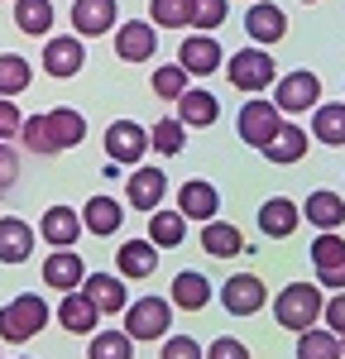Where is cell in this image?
<instances>
[{
	"label": "cell",
	"mask_w": 345,
	"mask_h": 359,
	"mask_svg": "<svg viewBox=\"0 0 345 359\" xmlns=\"http://www.w3.org/2000/svg\"><path fill=\"white\" fill-rule=\"evenodd\" d=\"M43 326H48V302L39 292H20L10 306H0V340H10V345H25Z\"/></svg>",
	"instance_id": "1"
},
{
	"label": "cell",
	"mask_w": 345,
	"mask_h": 359,
	"mask_svg": "<svg viewBox=\"0 0 345 359\" xmlns=\"http://www.w3.org/2000/svg\"><path fill=\"white\" fill-rule=\"evenodd\" d=\"M321 292H316L312 283H292V287H283L278 292V302H273V316H278V326H288V331H312L316 321H321Z\"/></svg>",
	"instance_id": "2"
},
{
	"label": "cell",
	"mask_w": 345,
	"mask_h": 359,
	"mask_svg": "<svg viewBox=\"0 0 345 359\" xmlns=\"http://www.w3.org/2000/svg\"><path fill=\"white\" fill-rule=\"evenodd\" d=\"M172 331V302L163 297H140L125 306V335L130 340H158Z\"/></svg>",
	"instance_id": "3"
},
{
	"label": "cell",
	"mask_w": 345,
	"mask_h": 359,
	"mask_svg": "<svg viewBox=\"0 0 345 359\" xmlns=\"http://www.w3.org/2000/svg\"><path fill=\"white\" fill-rule=\"evenodd\" d=\"M226 77L235 91H264L273 82V57H269V48H240V53H230Z\"/></svg>",
	"instance_id": "4"
},
{
	"label": "cell",
	"mask_w": 345,
	"mask_h": 359,
	"mask_svg": "<svg viewBox=\"0 0 345 359\" xmlns=\"http://www.w3.org/2000/svg\"><path fill=\"white\" fill-rule=\"evenodd\" d=\"M316 101H321V77L307 72V67L278 77V86H273V106L283 115H302V111H312Z\"/></svg>",
	"instance_id": "5"
},
{
	"label": "cell",
	"mask_w": 345,
	"mask_h": 359,
	"mask_svg": "<svg viewBox=\"0 0 345 359\" xmlns=\"http://www.w3.org/2000/svg\"><path fill=\"white\" fill-rule=\"evenodd\" d=\"M278 125H283V111L273 101H245V111H240V139L250 149H264L269 139L278 135Z\"/></svg>",
	"instance_id": "6"
},
{
	"label": "cell",
	"mask_w": 345,
	"mask_h": 359,
	"mask_svg": "<svg viewBox=\"0 0 345 359\" xmlns=\"http://www.w3.org/2000/svg\"><path fill=\"white\" fill-rule=\"evenodd\" d=\"M106 154H111V163H140L144 154H149V130L135 125V120H111Z\"/></svg>",
	"instance_id": "7"
},
{
	"label": "cell",
	"mask_w": 345,
	"mask_h": 359,
	"mask_svg": "<svg viewBox=\"0 0 345 359\" xmlns=\"http://www.w3.org/2000/svg\"><path fill=\"white\" fill-rule=\"evenodd\" d=\"M39 62H43L48 77H77L82 62H86V48H82L77 34H58V39L43 43V57H39Z\"/></svg>",
	"instance_id": "8"
},
{
	"label": "cell",
	"mask_w": 345,
	"mask_h": 359,
	"mask_svg": "<svg viewBox=\"0 0 345 359\" xmlns=\"http://www.w3.org/2000/svg\"><path fill=\"white\" fill-rule=\"evenodd\" d=\"M163 192H168V177H163L158 168H135V172L125 177V196H130V206L144 211V216L163 206Z\"/></svg>",
	"instance_id": "9"
},
{
	"label": "cell",
	"mask_w": 345,
	"mask_h": 359,
	"mask_svg": "<svg viewBox=\"0 0 345 359\" xmlns=\"http://www.w3.org/2000/svg\"><path fill=\"white\" fill-rule=\"evenodd\" d=\"M264 302H269V292H264V283L255 273H235L221 287V306H226L230 316H255Z\"/></svg>",
	"instance_id": "10"
},
{
	"label": "cell",
	"mask_w": 345,
	"mask_h": 359,
	"mask_svg": "<svg viewBox=\"0 0 345 359\" xmlns=\"http://www.w3.org/2000/svg\"><path fill=\"white\" fill-rule=\"evenodd\" d=\"M177 211H182L187 221H211V216L221 211V192H216L206 177H187V182L177 187Z\"/></svg>",
	"instance_id": "11"
},
{
	"label": "cell",
	"mask_w": 345,
	"mask_h": 359,
	"mask_svg": "<svg viewBox=\"0 0 345 359\" xmlns=\"http://www.w3.org/2000/svg\"><path fill=\"white\" fill-rule=\"evenodd\" d=\"M245 29H250V39L255 43H278L288 34V15L278 10V5H269V0H250V15H245Z\"/></svg>",
	"instance_id": "12"
},
{
	"label": "cell",
	"mask_w": 345,
	"mask_h": 359,
	"mask_svg": "<svg viewBox=\"0 0 345 359\" xmlns=\"http://www.w3.org/2000/svg\"><path fill=\"white\" fill-rule=\"evenodd\" d=\"M154 48H158L154 25L135 20V25H120V29H115V53H120V62H149Z\"/></svg>",
	"instance_id": "13"
},
{
	"label": "cell",
	"mask_w": 345,
	"mask_h": 359,
	"mask_svg": "<svg viewBox=\"0 0 345 359\" xmlns=\"http://www.w3.org/2000/svg\"><path fill=\"white\" fill-rule=\"evenodd\" d=\"M82 230H86V225H82V216H77L72 206H48L43 221H39V235H43L53 249H72Z\"/></svg>",
	"instance_id": "14"
},
{
	"label": "cell",
	"mask_w": 345,
	"mask_h": 359,
	"mask_svg": "<svg viewBox=\"0 0 345 359\" xmlns=\"http://www.w3.org/2000/svg\"><path fill=\"white\" fill-rule=\"evenodd\" d=\"M177 62H182L187 72L206 77V72H216V67L226 62V53H221V43H216L211 34H192V39H182V48H177Z\"/></svg>",
	"instance_id": "15"
},
{
	"label": "cell",
	"mask_w": 345,
	"mask_h": 359,
	"mask_svg": "<svg viewBox=\"0 0 345 359\" xmlns=\"http://www.w3.org/2000/svg\"><path fill=\"white\" fill-rule=\"evenodd\" d=\"M297 221H302V206L288 201V196H273V201L259 206V230H264L269 240H288V235L297 230Z\"/></svg>",
	"instance_id": "16"
},
{
	"label": "cell",
	"mask_w": 345,
	"mask_h": 359,
	"mask_svg": "<svg viewBox=\"0 0 345 359\" xmlns=\"http://www.w3.org/2000/svg\"><path fill=\"white\" fill-rule=\"evenodd\" d=\"M43 125H48V144H53V154H62V149H77L86 139V120L72 106H58V111L43 115Z\"/></svg>",
	"instance_id": "17"
},
{
	"label": "cell",
	"mask_w": 345,
	"mask_h": 359,
	"mask_svg": "<svg viewBox=\"0 0 345 359\" xmlns=\"http://www.w3.org/2000/svg\"><path fill=\"white\" fill-rule=\"evenodd\" d=\"M72 25L82 39H101L115 29V0H77L72 5Z\"/></svg>",
	"instance_id": "18"
},
{
	"label": "cell",
	"mask_w": 345,
	"mask_h": 359,
	"mask_svg": "<svg viewBox=\"0 0 345 359\" xmlns=\"http://www.w3.org/2000/svg\"><path fill=\"white\" fill-rule=\"evenodd\" d=\"M82 292L96 302V311H111V316L130 306V292H125V283H120L115 273H86L82 278Z\"/></svg>",
	"instance_id": "19"
},
{
	"label": "cell",
	"mask_w": 345,
	"mask_h": 359,
	"mask_svg": "<svg viewBox=\"0 0 345 359\" xmlns=\"http://www.w3.org/2000/svg\"><path fill=\"white\" fill-rule=\"evenodd\" d=\"M34 254V225L20 216H0V259L5 264H25Z\"/></svg>",
	"instance_id": "20"
},
{
	"label": "cell",
	"mask_w": 345,
	"mask_h": 359,
	"mask_svg": "<svg viewBox=\"0 0 345 359\" xmlns=\"http://www.w3.org/2000/svg\"><path fill=\"white\" fill-rule=\"evenodd\" d=\"M82 278H86L82 254H67V249H58V254H48V259H43V283H48L53 292H72Z\"/></svg>",
	"instance_id": "21"
},
{
	"label": "cell",
	"mask_w": 345,
	"mask_h": 359,
	"mask_svg": "<svg viewBox=\"0 0 345 359\" xmlns=\"http://www.w3.org/2000/svg\"><path fill=\"white\" fill-rule=\"evenodd\" d=\"M216 115H221V101H216L211 91H182V96H177V120H182L187 130L216 125Z\"/></svg>",
	"instance_id": "22"
},
{
	"label": "cell",
	"mask_w": 345,
	"mask_h": 359,
	"mask_svg": "<svg viewBox=\"0 0 345 359\" xmlns=\"http://www.w3.org/2000/svg\"><path fill=\"white\" fill-rule=\"evenodd\" d=\"M259 154H269V163H278V168H288V163H297L302 154H307V130H297V125H278V135L269 139Z\"/></svg>",
	"instance_id": "23"
},
{
	"label": "cell",
	"mask_w": 345,
	"mask_h": 359,
	"mask_svg": "<svg viewBox=\"0 0 345 359\" xmlns=\"http://www.w3.org/2000/svg\"><path fill=\"white\" fill-rule=\"evenodd\" d=\"M96 316H101V311H96V302H91L86 292H77V287H72V292L62 297V306H58V321H62V331H72V335L96 331Z\"/></svg>",
	"instance_id": "24"
},
{
	"label": "cell",
	"mask_w": 345,
	"mask_h": 359,
	"mask_svg": "<svg viewBox=\"0 0 345 359\" xmlns=\"http://www.w3.org/2000/svg\"><path fill=\"white\" fill-rule=\"evenodd\" d=\"M115 264H120L125 278H149L158 269V245H154V240H125L120 254H115Z\"/></svg>",
	"instance_id": "25"
},
{
	"label": "cell",
	"mask_w": 345,
	"mask_h": 359,
	"mask_svg": "<svg viewBox=\"0 0 345 359\" xmlns=\"http://www.w3.org/2000/svg\"><path fill=\"white\" fill-rule=\"evenodd\" d=\"M201 249L211 254V259H235V254H245V235L235 230V225L226 221H206V230H201Z\"/></svg>",
	"instance_id": "26"
},
{
	"label": "cell",
	"mask_w": 345,
	"mask_h": 359,
	"mask_svg": "<svg viewBox=\"0 0 345 359\" xmlns=\"http://www.w3.org/2000/svg\"><path fill=\"white\" fill-rule=\"evenodd\" d=\"M312 139L341 149L345 144V101H326V106H312Z\"/></svg>",
	"instance_id": "27"
},
{
	"label": "cell",
	"mask_w": 345,
	"mask_h": 359,
	"mask_svg": "<svg viewBox=\"0 0 345 359\" xmlns=\"http://www.w3.org/2000/svg\"><path fill=\"white\" fill-rule=\"evenodd\" d=\"M120 221H125V211H120L115 196H91V201L82 206V225L91 230V235H115Z\"/></svg>",
	"instance_id": "28"
},
{
	"label": "cell",
	"mask_w": 345,
	"mask_h": 359,
	"mask_svg": "<svg viewBox=\"0 0 345 359\" xmlns=\"http://www.w3.org/2000/svg\"><path fill=\"white\" fill-rule=\"evenodd\" d=\"M182 235H187V216L182 211H149V240L158 249H172V245H182Z\"/></svg>",
	"instance_id": "29"
},
{
	"label": "cell",
	"mask_w": 345,
	"mask_h": 359,
	"mask_svg": "<svg viewBox=\"0 0 345 359\" xmlns=\"http://www.w3.org/2000/svg\"><path fill=\"white\" fill-rule=\"evenodd\" d=\"M302 216H307L316 230H336V225L345 221V201L336 192H312L307 206H302Z\"/></svg>",
	"instance_id": "30"
},
{
	"label": "cell",
	"mask_w": 345,
	"mask_h": 359,
	"mask_svg": "<svg viewBox=\"0 0 345 359\" xmlns=\"http://www.w3.org/2000/svg\"><path fill=\"white\" fill-rule=\"evenodd\" d=\"M211 302V283L201 273H177L172 278V306H182V311H201V306Z\"/></svg>",
	"instance_id": "31"
},
{
	"label": "cell",
	"mask_w": 345,
	"mask_h": 359,
	"mask_svg": "<svg viewBox=\"0 0 345 359\" xmlns=\"http://www.w3.org/2000/svg\"><path fill=\"white\" fill-rule=\"evenodd\" d=\"M15 25L25 29L29 39L53 29V0H15Z\"/></svg>",
	"instance_id": "32"
},
{
	"label": "cell",
	"mask_w": 345,
	"mask_h": 359,
	"mask_svg": "<svg viewBox=\"0 0 345 359\" xmlns=\"http://www.w3.org/2000/svg\"><path fill=\"white\" fill-rule=\"evenodd\" d=\"M34 77V67H29V57L20 53H0V96H20Z\"/></svg>",
	"instance_id": "33"
},
{
	"label": "cell",
	"mask_w": 345,
	"mask_h": 359,
	"mask_svg": "<svg viewBox=\"0 0 345 359\" xmlns=\"http://www.w3.org/2000/svg\"><path fill=\"white\" fill-rule=\"evenodd\" d=\"M297 359H341V335L336 331H302Z\"/></svg>",
	"instance_id": "34"
},
{
	"label": "cell",
	"mask_w": 345,
	"mask_h": 359,
	"mask_svg": "<svg viewBox=\"0 0 345 359\" xmlns=\"http://www.w3.org/2000/svg\"><path fill=\"white\" fill-rule=\"evenodd\" d=\"M182 91H187V67L182 62H168V67L154 72V96L158 101H177Z\"/></svg>",
	"instance_id": "35"
},
{
	"label": "cell",
	"mask_w": 345,
	"mask_h": 359,
	"mask_svg": "<svg viewBox=\"0 0 345 359\" xmlns=\"http://www.w3.org/2000/svg\"><path fill=\"white\" fill-rule=\"evenodd\" d=\"M135 355V340L125 331H101L91 340V359H130Z\"/></svg>",
	"instance_id": "36"
},
{
	"label": "cell",
	"mask_w": 345,
	"mask_h": 359,
	"mask_svg": "<svg viewBox=\"0 0 345 359\" xmlns=\"http://www.w3.org/2000/svg\"><path fill=\"white\" fill-rule=\"evenodd\" d=\"M312 264H316V269H336V264H345V240L336 235V230H321V235H316Z\"/></svg>",
	"instance_id": "37"
},
{
	"label": "cell",
	"mask_w": 345,
	"mask_h": 359,
	"mask_svg": "<svg viewBox=\"0 0 345 359\" xmlns=\"http://www.w3.org/2000/svg\"><path fill=\"white\" fill-rule=\"evenodd\" d=\"M149 10H154V25H163V29L192 25V0H154Z\"/></svg>",
	"instance_id": "38"
},
{
	"label": "cell",
	"mask_w": 345,
	"mask_h": 359,
	"mask_svg": "<svg viewBox=\"0 0 345 359\" xmlns=\"http://www.w3.org/2000/svg\"><path fill=\"white\" fill-rule=\"evenodd\" d=\"M182 135H187L182 120H158V125L149 130V144H154L158 154H182Z\"/></svg>",
	"instance_id": "39"
},
{
	"label": "cell",
	"mask_w": 345,
	"mask_h": 359,
	"mask_svg": "<svg viewBox=\"0 0 345 359\" xmlns=\"http://www.w3.org/2000/svg\"><path fill=\"white\" fill-rule=\"evenodd\" d=\"M20 139H25V149H34V154H53V144H48V125H43V115H29L25 125H20Z\"/></svg>",
	"instance_id": "40"
},
{
	"label": "cell",
	"mask_w": 345,
	"mask_h": 359,
	"mask_svg": "<svg viewBox=\"0 0 345 359\" xmlns=\"http://www.w3.org/2000/svg\"><path fill=\"white\" fill-rule=\"evenodd\" d=\"M226 20V0H192V25L197 29H216Z\"/></svg>",
	"instance_id": "41"
},
{
	"label": "cell",
	"mask_w": 345,
	"mask_h": 359,
	"mask_svg": "<svg viewBox=\"0 0 345 359\" xmlns=\"http://www.w3.org/2000/svg\"><path fill=\"white\" fill-rule=\"evenodd\" d=\"M158 359H206V355H201V345L192 340V335H168Z\"/></svg>",
	"instance_id": "42"
},
{
	"label": "cell",
	"mask_w": 345,
	"mask_h": 359,
	"mask_svg": "<svg viewBox=\"0 0 345 359\" xmlns=\"http://www.w3.org/2000/svg\"><path fill=\"white\" fill-rule=\"evenodd\" d=\"M15 177H20V154L0 139V192H10V187H15Z\"/></svg>",
	"instance_id": "43"
},
{
	"label": "cell",
	"mask_w": 345,
	"mask_h": 359,
	"mask_svg": "<svg viewBox=\"0 0 345 359\" xmlns=\"http://www.w3.org/2000/svg\"><path fill=\"white\" fill-rule=\"evenodd\" d=\"M206 359H250V350H245L240 340H230V335H221V340H211V350H206Z\"/></svg>",
	"instance_id": "44"
},
{
	"label": "cell",
	"mask_w": 345,
	"mask_h": 359,
	"mask_svg": "<svg viewBox=\"0 0 345 359\" xmlns=\"http://www.w3.org/2000/svg\"><path fill=\"white\" fill-rule=\"evenodd\" d=\"M20 125H25V120H20V111H15V101L0 96V139H15V135H20Z\"/></svg>",
	"instance_id": "45"
},
{
	"label": "cell",
	"mask_w": 345,
	"mask_h": 359,
	"mask_svg": "<svg viewBox=\"0 0 345 359\" xmlns=\"http://www.w3.org/2000/svg\"><path fill=\"white\" fill-rule=\"evenodd\" d=\"M321 316H326V326H331V331L341 335V331H345V292H336L331 302L321 306Z\"/></svg>",
	"instance_id": "46"
},
{
	"label": "cell",
	"mask_w": 345,
	"mask_h": 359,
	"mask_svg": "<svg viewBox=\"0 0 345 359\" xmlns=\"http://www.w3.org/2000/svg\"><path fill=\"white\" fill-rule=\"evenodd\" d=\"M316 278H321V287L345 292V264H336V269H316Z\"/></svg>",
	"instance_id": "47"
},
{
	"label": "cell",
	"mask_w": 345,
	"mask_h": 359,
	"mask_svg": "<svg viewBox=\"0 0 345 359\" xmlns=\"http://www.w3.org/2000/svg\"><path fill=\"white\" fill-rule=\"evenodd\" d=\"M341 355H345V331H341Z\"/></svg>",
	"instance_id": "48"
},
{
	"label": "cell",
	"mask_w": 345,
	"mask_h": 359,
	"mask_svg": "<svg viewBox=\"0 0 345 359\" xmlns=\"http://www.w3.org/2000/svg\"><path fill=\"white\" fill-rule=\"evenodd\" d=\"M302 5H312V0H302Z\"/></svg>",
	"instance_id": "49"
}]
</instances>
